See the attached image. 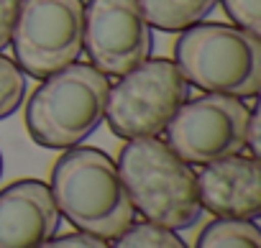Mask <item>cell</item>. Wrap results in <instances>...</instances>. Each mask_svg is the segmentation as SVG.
<instances>
[{
  "mask_svg": "<svg viewBox=\"0 0 261 248\" xmlns=\"http://www.w3.org/2000/svg\"><path fill=\"white\" fill-rule=\"evenodd\" d=\"M49 189L64 215L80 233L115 240L136 223L115 161L92 146L67 149L51 167Z\"/></svg>",
  "mask_w": 261,
  "mask_h": 248,
  "instance_id": "obj_1",
  "label": "cell"
},
{
  "mask_svg": "<svg viewBox=\"0 0 261 248\" xmlns=\"http://www.w3.org/2000/svg\"><path fill=\"white\" fill-rule=\"evenodd\" d=\"M118 174L128 200L146 223L187 230L200 220L197 174L159 136L130 139L118 156Z\"/></svg>",
  "mask_w": 261,
  "mask_h": 248,
  "instance_id": "obj_2",
  "label": "cell"
},
{
  "mask_svg": "<svg viewBox=\"0 0 261 248\" xmlns=\"http://www.w3.org/2000/svg\"><path fill=\"white\" fill-rule=\"evenodd\" d=\"M108 92V77L82 62L44 77L31 92L23 113L31 141L51 151L80 146L105 120Z\"/></svg>",
  "mask_w": 261,
  "mask_h": 248,
  "instance_id": "obj_3",
  "label": "cell"
},
{
  "mask_svg": "<svg viewBox=\"0 0 261 248\" xmlns=\"http://www.w3.org/2000/svg\"><path fill=\"white\" fill-rule=\"evenodd\" d=\"M174 64L190 87L253 100L261 87V39L228 23H195L174 44Z\"/></svg>",
  "mask_w": 261,
  "mask_h": 248,
  "instance_id": "obj_4",
  "label": "cell"
},
{
  "mask_svg": "<svg viewBox=\"0 0 261 248\" xmlns=\"http://www.w3.org/2000/svg\"><path fill=\"white\" fill-rule=\"evenodd\" d=\"M190 100V85L172 59H146L125 72L108 92L105 120L113 136L149 139L159 136L179 107Z\"/></svg>",
  "mask_w": 261,
  "mask_h": 248,
  "instance_id": "obj_5",
  "label": "cell"
},
{
  "mask_svg": "<svg viewBox=\"0 0 261 248\" xmlns=\"http://www.w3.org/2000/svg\"><path fill=\"white\" fill-rule=\"evenodd\" d=\"M11 46L18 69L34 79L80 62L85 51V0H21Z\"/></svg>",
  "mask_w": 261,
  "mask_h": 248,
  "instance_id": "obj_6",
  "label": "cell"
},
{
  "mask_svg": "<svg viewBox=\"0 0 261 248\" xmlns=\"http://www.w3.org/2000/svg\"><path fill=\"white\" fill-rule=\"evenodd\" d=\"M248 115L251 107L243 100L205 92L187 100L169 120L167 144L187 164L205 167L246 149Z\"/></svg>",
  "mask_w": 261,
  "mask_h": 248,
  "instance_id": "obj_7",
  "label": "cell"
},
{
  "mask_svg": "<svg viewBox=\"0 0 261 248\" xmlns=\"http://www.w3.org/2000/svg\"><path fill=\"white\" fill-rule=\"evenodd\" d=\"M85 49L105 77H123L151 57L154 34L139 0H87Z\"/></svg>",
  "mask_w": 261,
  "mask_h": 248,
  "instance_id": "obj_8",
  "label": "cell"
},
{
  "mask_svg": "<svg viewBox=\"0 0 261 248\" xmlns=\"http://www.w3.org/2000/svg\"><path fill=\"white\" fill-rule=\"evenodd\" d=\"M197 197L202 210L223 220L261 217V167L258 159L233 154L210 161L197 174Z\"/></svg>",
  "mask_w": 261,
  "mask_h": 248,
  "instance_id": "obj_9",
  "label": "cell"
},
{
  "mask_svg": "<svg viewBox=\"0 0 261 248\" xmlns=\"http://www.w3.org/2000/svg\"><path fill=\"white\" fill-rule=\"evenodd\" d=\"M62 225L46 182L18 179L0 189V248H41Z\"/></svg>",
  "mask_w": 261,
  "mask_h": 248,
  "instance_id": "obj_10",
  "label": "cell"
},
{
  "mask_svg": "<svg viewBox=\"0 0 261 248\" xmlns=\"http://www.w3.org/2000/svg\"><path fill=\"white\" fill-rule=\"evenodd\" d=\"M151 29L164 34H182L200 23L218 0H139Z\"/></svg>",
  "mask_w": 261,
  "mask_h": 248,
  "instance_id": "obj_11",
  "label": "cell"
},
{
  "mask_svg": "<svg viewBox=\"0 0 261 248\" xmlns=\"http://www.w3.org/2000/svg\"><path fill=\"white\" fill-rule=\"evenodd\" d=\"M195 248H261V230L256 220L215 217L200 230Z\"/></svg>",
  "mask_w": 261,
  "mask_h": 248,
  "instance_id": "obj_12",
  "label": "cell"
},
{
  "mask_svg": "<svg viewBox=\"0 0 261 248\" xmlns=\"http://www.w3.org/2000/svg\"><path fill=\"white\" fill-rule=\"evenodd\" d=\"M110 248H190L177 230L154 225V223H134L123 235L115 238Z\"/></svg>",
  "mask_w": 261,
  "mask_h": 248,
  "instance_id": "obj_13",
  "label": "cell"
},
{
  "mask_svg": "<svg viewBox=\"0 0 261 248\" xmlns=\"http://www.w3.org/2000/svg\"><path fill=\"white\" fill-rule=\"evenodd\" d=\"M26 74L18 69V64L0 54V120L11 118L26 97Z\"/></svg>",
  "mask_w": 261,
  "mask_h": 248,
  "instance_id": "obj_14",
  "label": "cell"
},
{
  "mask_svg": "<svg viewBox=\"0 0 261 248\" xmlns=\"http://www.w3.org/2000/svg\"><path fill=\"white\" fill-rule=\"evenodd\" d=\"M220 6L236 29L261 39V0H220Z\"/></svg>",
  "mask_w": 261,
  "mask_h": 248,
  "instance_id": "obj_15",
  "label": "cell"
},
{
  "mask_svg": "<svg viewBox=\"0 0 261 248\" xmlns=\"http://www.w3.org/2000/svg\"><path fill=\"white\" fill-rule=\"evenodd\" d=\"M41 248H110V245L102 238L74 230V233H64V235H51Z\"/></svg>",
  "mask_w": 261,
  "mask_h": 248,
  "instance_id": "obj_16",
  "label": "cell"
},
{
  "mask_svg": "<svg viewBox=\"0 0 261 248\" xmlns=\"http://www.w3.org/2000/svg\"><path fill=\"white\" fill-rule=\"evenodd\" d=\"M18 11H21V0H0V51L11 46Z\"/></svg>",
  "mask_w": 261,
  "mask_h": 248,
  "instance_id": "obj_17",
  "label": "cell"
},
{
  "mask_svg": "<svg viewBox=\"0 0 261 248\" xmlns=\"http://www.w3.org/2000/svg\"><path fill=\"white\" fill-rule=\"evenodd\" d=\"M258 126H261V120H258V105H253L251 107V115H248V126H246V149L251 151L248 156H253V159H258V151H261Z\"/></svg>",
  "mask_w": 261,
  "mask_h": 248,
  "instance_id": "obj_18",
  "label": "cell"
},
{
  "mask_svg": "<svg viewBox=\"0 0 261 248\" xmlns=\"http://www.w3.org/2000/svg\"><path fill=\"white\" fill-rule=\"evenodd\" d=\"M0 177H3V154H0Z\"/></svg>",
  "mask_w": 261,
  "mask_h": 248,
  "instance_id": "obj_19",
  "label": "cell"
}]
</instances>
